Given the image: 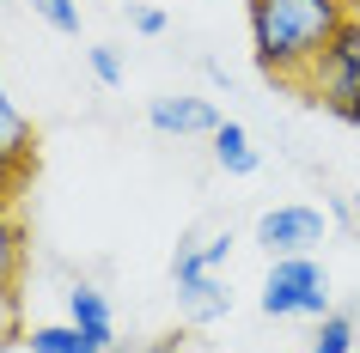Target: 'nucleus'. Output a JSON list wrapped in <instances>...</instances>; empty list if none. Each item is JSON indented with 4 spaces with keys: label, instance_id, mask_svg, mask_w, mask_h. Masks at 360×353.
Returning a JSON list of instances; mask_svg holds the SVG:
<instances>
[{
    "label": "nucleus",
    "instance_id": "f257e3e1",
    "mask_svg": "<svg viewBox=\"0 0 360 353\" xmlns=\"http://www.w3.org/2000/svg\"><path fill=\"white\" fill-rule=\"evenodd\" d=\"M354 19L348 0H245L250 25V61L269 86L300 92L311 61L336 43V31Z\"/></svg>",
    "mask_w": 360,
    "mask_h": 353
},
{
    "label": "nucleus",
    "instance_id": "f03ea898",
    "mask_svg": "<svg viewBox=\"0 0 360 353\" xmlns=\"http://www.w3.org/2000/svg\"><path fill=\"white\" fill-rule=\"evenodd\" d=\"M300 98H311L318 110H330L348 128H360V19H348L336 31V43L311 61Z\"/></svg>",
    "mask_w": 360,
    "mask_h": 353
},
{
    "label": "nucleus",
    "instance_id": "7ed1b4c3",
    "mask_svg": "<svg viewBox=\"0 0 360 353\" xmlns=\"http://www.w3.org/2000/svg\"><path fill=\"white\" fill-rule=\"evenodd\" d=\"M263 317H330V274H323L318 256H269V274H263Z\"/></svg>",
    "mask_w": 360,
    "mask_h": 353
},
{
    "label": "nucleus",
    "instance_id": "20e7f679",
    "mask_svg": "<svg viewBox=\"0 0 360 353\" xmlns=\"http://www.w3.org/2000/svg\"><path fill=\"white\" fill-rule=\"evenodd\" d=\"M330 238V207H311V201H281L257 213V244L269 256H311L318 244Z\"/></svg>",
    "mask_w": 360,
    "mask_h": 353
},
{
    "label": "nucleus",
    "instance_id": "39448f33",
    "mask_svg": "<svg viewBox=\"0 0 360 353\" xmlns=\"http://www.w3.org/2000/svg\"><path fill=\"white\" fill-rule=\"evenodd\" d=\"M31 171H37V128L19 110V98L6 92V74H0V189L19 195Z\"/></svg>",
    "mask_w": 360,
    "mask_h": 353
},
{
    "label": "nucleus",
    "instance_id": "423d86ee",
    "mask_svg": "<svg viewBox=\"0 0 360 353\" xmlns=\"http://www.w3.org/2000/svg\"><path fill=\"white\" fill-rule=\"evenodd\" d=\"M147 122L153 134H171V140H190V134H214L220 128V110L208 98H190V92H165L147 104Z\"/></svg>",
    "mask_w": 360,
    "mask_h": 353
},
{
    "label": "nucleus",
    "instance_id": "0eeeda50",
    "mask_svg": "<svg viewBox=\"0 0 360 353\" xmlns=\"http://www.w3.org/2000/svg\"><path fill=\"white\" fill-rule=\"evenodd\" d=\"M177 311H184V323H195V329L220 323V317L232 311V286H226V274H220V268H208V274L177 280Z\"/></svg>",
    "mask_w": 360,
    "mask_h": 353
},
{
    "label": "nucleus",
    "instance_id": "6e6552de",
    "mask_svg": "<svg viewBox=\"0 0 360 353\" xmlns=\"http://www.w3.org/2000/svg\"><path fill=\"white\" fill-rule=\"evenodd\" d=\"M68 323H79V335L92 341L98 353L116 347V317H110V298L98 293L92 280H74L68 286Z\"/></svg>",
    "mask_w": 360,
    "mask_h": 353
},
{
    "label": "nucleus",
    "instance_id": "1a4fd4ad",
    "mask_svg": "<svg viewBox=\"0 0 360 353\" xmlns=\"http://www.w3.org/2000/svg\"><path fill=\"white\" fill-rule=\"evenodd\" d=\"M31 232H25V213L19 201L0 189V293H19L25 286V262H31Z\"/></svg>",
    "mask_w": 360,
    "mask_h": 353
},
{
    "label": "nucleus",
    "instance_id": "9d476101",
    "mask_svg": "<svg viewBox=\"0 0 360 353\" xmlns=\"http://www.w3.org/2000/svg\"><path fill=\"white\" fill-rule=\"evenodd\" d=\"M214 147V165L226 171V177H257V165H263V152H257V140H250L245 122H232V116H220V128L208 134Z\"/></svg>",
    "mask_w": 360,
    "mask_h": 353
},
{
    "label": "nucleus",
    "instance_id": "9b49d317",
    "mask_svg": "<svg viewBox=\"0 0 360 353\" xmlns=\"http://www.w3.org/2000/svg\"><path fill=\"white\" fill-rule=\"evenodd\" d=\"M25 353H98L86 335H79V323H31L19 341Z\"/></svg>",
    "mask_w": 360,
    "mask_h": 353
},
{
    "label": "nucleus",
    "instance_id": "f8f14e48",
    "mask_svg": "<svg viewBox=\"0 0 360 353\" xmlns=\"http://www.w3.org/2000/svg\"><path fill=\"white\" fill-rule=\"evenodd\" d=\"M311 353H354V317H348V311H330V317H318Z\"/></svg>",
    "mask_w": 360,
    "mask_h": 353
},
{
    "label": "nucleus",
    "instance_id": "ddd939ff",
    "mask_svg": "<svg viewBox=\"0 0 360 353\" xmlns=\"http://www.w3.org/2000/svg\"><path fill=\"white\" fill-rule=\"evenodd\" d=\"M31 13H37L49 31H61V37H79V0H25Z\"/></svg>",
    "mask_w": 360,
    "mask_h": 353
},
{
    "label": "nucleus",
    "instance_id": "4468645a",
    "mask_svg": "<svg viewBox=\"0 0 360 353\" xmlns=\"http://www.w3.org/2000/svg\"><path fill=\"white\" fill-rule=\"evenodd\" d=\"M25 298L19 293H0V347H13V341H25Z\"/></svg>",
    "mask_w": 360,
    "mask_h": 353
},
{
    "label": "nucleus",
    "instance_id": "2eb2a0df",
    "mask_svg": "<svg viewBox=\"0 0 360 353\" xmlns=\"http://www.w3.org/2000/svg\"><path fill=\"white\" fill-rule=\"evenodd\" d=\"M86 67H92L98 86H122V55H116L110 43H92V49H86Z\"/></svg>",
    "mask_w": 360,
    "mask_h": 353
},
{
    "label": "nucleus",
    "instance_id": "dca6fc26",
    "mask_svg": "<svg viewBox=\"0 0 360 353\" xmlns=\"http://www.w3.org/2000/svg\"><path fill=\"white\" fill-rule=\"evenodd\" d=\"M129 31H134V37H165L171 19L159 13V6H147V0H134V6H129Z\"/></svg>",
    "mask_w": 360,
    "mask_h": 353
},
{
    "label": "nucleus",
    "instance_id": "f3484780",
    "mask_svg": "<svg viewBox=\"0 0 360 353\" xmlns=\"http://www.w3.org/2000/svg\"><path fill=\"white\" fill-rule=\"evenodd\" d=\"M354 225H360V189H354Z\"/></svg>",
    "mask_w": 360,
    "mask_h": 353
},
{
    "label": "nucleus",
    "instance_id": "a211bd4d",
    "mask_svg": "<svg viewBox=\"0 0 360 353\" xmlns=\"http://www.w3.org/2000/svg\"><path fill=\"white\" fill-rule=\"evenodd\" d=\"M110 353H134V347H122V341H116V347H110Z\"/></svg>",
    "mask_w": 360,
    "mask_h": 353
}]
</instances>
